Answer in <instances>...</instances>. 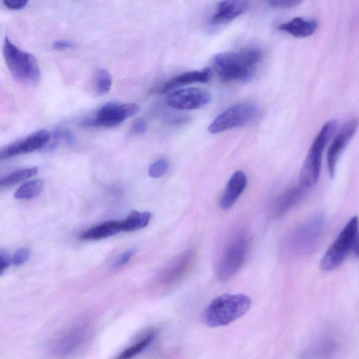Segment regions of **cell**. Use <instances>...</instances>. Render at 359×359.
<instances>
[{
	"instance_id": "cell-1",
	"label": "cell",
	"mask_w": 359,
	"mask_h": 359,
	"mask_svg": "<svg viewBox=\"0 0 359 359\" xmlns=\"http://www.w3.org/2000/svg\"><path fill=\"white\" fill-rule=\"evenodd\" d=\"M262 55L260 49L248 48L218 53L213 57L212 64L224 81H245L251 78Z\"/></svg>"
},
{
	"instance_id": "cell-2",
	"label": "cell",
	"mask_w": 359,
	"mask_h": 359,
	"mask_svg": "<svg viewBox=\"0 0 359 359\" xmlns=\"http://www.w3.org/2000/svg\"><path fill=\"white\" fill-rule=\"evenodd\" d=\"M250 306L251 299L245 294H222L208 305L203 320L210 327L227 325L245 315Z\"/></svg>"
},
{
	"instance_id": "cell-3",
	"label": "cell",
	"mask_w": 359,
	"mask_h": 359,
	"mask_svg": "<svg viewBox=\"0 0 359 359\" xmlns=\"http://www.w3.org/2000/svg\"><path fill=\"white\" fill-rule=\"evenodd\" d=\"M325 217L316 214L297 226L287 238L285 250L295 257L311 255L317 248L325 228Z\"/></svg>"
},
{
	"instance_id": "cell-4",
	"label": "cell",
	"mask_w": 359,
	"mask_h": 359,
	"mask_svg": "<svg viewBox=\"0 0 359 359\" xmlns=\"http://www.w3.org/2000/svg\"><path fill=\"white\" fill-rule=\"evenodd\" d=\"M3 55L12 76L25 84H35L40 79L38 60L32 54L24 51L5 37Z\"/></svg>"
},
{
	"instance_id": "cell-5",
	"label": "cell",
	"mask_w": 359,
	"mask_h": 359,
	"mask_svg": "<svg viewBox=\"0 0 359 359\" xmlns=\"http://www.w3.org/2000/svg\"><path fill=\"white\" fill-rule=\"evenodd\" d=\"M91 325L79 320L59 332L49 345L50 354L57 359H66L77 353L88 342Z\"/></svg>"
},
{
	"instance_id": "cell-6",
	"label": "cell",
	"mask_w": 359,
	"mask_h": 359,
	"mask_svg": "<svg viewBox=\"0 0 359 359\" xmlns=\"http://www.w3.org/2000/svg\"><path fill=\"white\" fill-rule=\"evenodd\" d=\"M337 122L330 120L321 128L313 140L300 171L299 184L306 189L313 186L319 178L323 150L335 130Z\"/></svg>"
},
{
	"instance_id": "cell-7",
	"label": "cell",
	"mask_w": 359,
	"mask_h": 359,
	"mask_svg": "<svg viewBox=\"0 0 359 359\" xmlns=\"http://www.w3.org/2000/svg\"><path fill=\"white\" fill-rule=\"evenodd\" d=\"M359 221L357 216L353 217L340 231L334 242L323 256L320 266L325 271L337 268L351 252L352 245L358 232Z\"/></svg>"
},
{
	"instance_id": "cell-8",
	"label": "cell",
	"mask_w": 359,
	"mask_h": 359,
	"mask_svg": "<svg viewBox=\"0 0 359 359\" xmlns=\"http://www.w3.org/2000/svg\"><path fill=\"white\" fill-rule=\"evenodd\" d=\"M249 243L246 236H239L227 245L216 269V276L221 281L233 277L243 266L248 255Z\"/></svg>"
},
{
	"instance_id": "cell-9",
	"label": "cell",
	"mask_w": 359,
	"mask_h": 359,
	"mask_svg": "<svg viewBox=\"0 0 359 359\" xmlns=\"http://www.w3.org/2000/svg\"><path fill=\"white\" fill-rule=\"evenodd\" d=\"M257 111L251 103L236 104L218 115L208 126V131L215 134L243 126L254 118Z\"/></svg>"
},
{
	"instance_id": "cell-10",
	"label": "cell",
	"mask_w": 359,
	"mask_h": 359,
	"mask_svg": "<svg viewBox=\"0 0 359 359\" xmlns=\"http://www.w3.org/2000/svg\"><path fill=\"white\" fill-rule=\"evenodd\" d=\"M135 103L109 102L102 106L90 119L83 122L84 126L114 127L138 112Z\"/></svg>"
},
{
	"instance_id": "cell-11",
	"label": "cell",
	"mask_w": 359,
	"mask_h": 359,
	"mask_svg": "<svg viewBox=\"0 0 359 359\" xmlns=\"http://www.w3.org/2000/svg\"><path fill=\"white\" fill-rule=\"evenodd\" d=\"M211 95L204 89L189 88L170 93L166 103L172 108L180 110H192L202 108L210 102Z\"/></svg>"
},
{
	"instance_id": "cell-12",
	"label": "cell",
	"mask_w": 359,
	"mask_h": 359,
	"mask_svg": "<svg viewBox=\"0 0 359 359\" xmlns=\"http://www.w3.org/2000/svg\"><path fill=\"white\" fill-rule=\"evenodd\" d=\"M195 257L192 250H187L175 257L160 273L159 284L168 287L180 281L191 269Z\"/></svg>"
},
{
	"instance_id": "cell-13",
	"label": "cell",
	"mask_w": 359,
	"mask_h": 359,
	"mask_svg": "<svg viewBox=\"0 0 359 359\" xmlns=\"http://www.w3.org/2000/svg\"><path fill=\"white\" fill-rule=\"evenodd\" d=\"M339 348V341L335 336L323 334L306 345L299 359H334Z\"/></svg>"
},
{
	"instance_id": "cell-14",
	"label": "cell",
	"mask_w": 359,
	"mask_h": 359,
	"mask_svg": "<svg viewBox=\"0 0 359 359\" xmlns=\"http://www.w3.org/2000/svg\"><path fill=\"white\" fill-rule=\"evenodd\" d=\"M358 126V121L351 118L340 128L328 148L327 154V168L331 177L335 173L338 159L348 143L355 135Z\"/></svg>"
},
{
	"instance_id": "cell-15",
	"label": "cell",
	"mask_w": 359,
	"mask_h": 359,
	"mask_svg": "<svg viewBox=\"0 0 359 359\" xmlns=\"http://www.w3.org/2000/svg\"><path fill=\"white\" fill-rule=\"evenodd\" d=\"M50 133L46 130H38L22 139L6 146L1 151V158L29 153L43 148L48 142Z\"/></svg>"
},
{
	"instance_id": "cell-16",
	"label": "cell",
	"mask_w": 359,
	"mask_h": 359,
	"mask_svg": "<svg viewBox=\"0 0 359 359\" xmlns=\"http://www.w3.org/2000/svg\"><path fill=\"white\" fill-rule=\"evenodd\" d=\"M307 189L299 184L283 191L270 205V217L277 218L285 215L302 201Z\"/></svg>"
},
{
	"instance_id": "cell-17",
	"label": "cell",
	"mask_w": 359,
	"mask_h": 359,
	"mask_svg": "<svg viewBox=\"0 0 359 359\" xmlns=\"http://www.w3.org/2000/svg\"><path fill=\"white\" fill-rule=\"evenodd\" d=\"M248 6L246 1H220L210 18L212 25L226 24L243 14Z\"/></svg>"
},
{
	"instance_id": "cell-18",
	"label": "cell",
	"mask_w": 359,
	"mask_h": 359,
	"mask_svg": "<svg viewBox=\"0 0 359 359\" xmlns=\"http://www.w3.org/2000/svg\"><path fill=\"white\" fill-rule=\"evenodd\" d=\"M247 185V177L241 170L235 172L229 180L220 198V206L224 210L231 208L240 197Z\"/></svg>"
},
{
	"instance_id": "cell-19",
	"label": "cell",
	"mask_w": 359,
	"mask_h": 359,
	"mask_svg": "<svg viewBox=\"0 0 359 359\" xmlns=\"http://www.w3.org/2000/svg\"><path fill=\"white\" fill-rule=\"evenodd\" d=\"M210 78V70L208 68L200 71L184 72L173 77L165 83L161 89V93H165L176 88L193 83H206Z\"/></svg>"
},
{
	"instance_id": "cell-20",
	"label": "cell",
	"mask_w": 359,
	"mask_h": 359,
	"mask_svg": "<svg viewBox=\"0 0 359 359\" xmlns=\"http://www.w3.org/2000/svg\"><path fill=\"white\" fill-rule=\"evenodd\" d=\"M318 22L314 20H306L296 17L290 21L279 25L278 29L285 32L296 38H305L314 34Z\"/></svg>"
},
{
	"instance_id": "cell-21",
	"label": "cell",
	"mask_w": 359,
	"mask_h": 359,
	"mask_svg": "<svg viewBox=\"0 0 359 359\" xmlns=\"http://www.w3.org/2000/svg\"><path fill=\"white\" fill-rule=\"evenodd\" d=\"M122 230L121 221H107L83 232L80 237L85 240H99L114 236Z\"/></svg>"
},
{
	"instance_id": "cell-22",
	"label": "cell",
	"mask_w": 359,
	"mask_h": 359,
	"mask_svg": "<svg viewBox=\"0 0 359 359\" xmlns=\"http://www.w3.org/2000/svg\"><path fill=\"white\" fill-rule=\"evenodd\" d=\"M156 337V330H150L121 351L114 359H133L147 348Z\"/></svg>"
},
{
	"instance_id": "cell-23",
	"label": "cell",
	"mask_w": 359,
	"mask_h": 359,
	"mask_svg": "<svg viewBox=\"0 0 359 359\" xmlns=\"http://www.w3.org/2000/svg\"><path fill=\"white\" fill-rule=\"evenodd\" d=\"M151 215L148 212L134 210L122 222L123 231H133L142 229L148 225Z\"/></svg>"
},
{
	"instance_id": "cell-24",
	"label": "cell",
	"mask_w": 359,
	"mask_h": 359,
	"mask_svg": "<svg viewBox=\"0 0 359 359\" xmlns=\"http://www.w3.org/2000/svg\"><path fill=\"white\" fill-rule=\"evenodd\" d=\"M44 182L41 179L30 180L21 185L14 194L18 199H31L37 197L43 191Z\"/></svg>"
},
{
	"instance_id": "cell-25",
	"label": "cell",
	"mask_w": 359,
	"mask_h": 359,
	"mask_svg": "<svg viewBox=\"0 0 359 359\" xmlns=\"http://www.w3.org/2000/svg\"><path fill=\"white\" fill-rule=\"evenodd\" d=\"M38 169L36 167L24 168L15 170L1 179V186H9L15 184L37 174Z\"/></svg>"
},
{
	"instance_id": "cell-26",
	"label": "cell",
	"mask_w": 359,
	"mask_h": 359,
	"mask_svg": "<svg viewBox=\"0 0 359 359\" xmlns=\"http://www.w3.org/2000/svg\"><path fill=\"white\" fill-rule=\"evenodd\" d=\"M95 86L100 95L107 93L111 87L112 79L109 72L104 69H100L95 74Z\"/></svg>"
},
{
	"instance_id": "cell-27",
	"label": "cell",
	"mask_w": 359,
	"mask_h": 359,
	"mask_svg": "<svg viewBox=\"0 0 359 359\" xmlns=\"http://www.w3.org/2000/svg\"><path fill=\"white\" fill-rule=\"evenodd\" d=\"M169 168V163L165 158H160L154 162L149 168V175L154 178L164 175Z\"/></svg>"
},
{
	"instance_id": "cell-28",
	"label": "cell",
	"mask_w": 359,
	"mask_h": 359,
	"mask_svg": "<svg viewBox=\"0 0 359 359\" xmlns=\"http://www.w3.org/2000/svg\"><path fill=\"white\" fill-rule=\"evenodd\" d=\"M31 252L27 248H21L18 250L12 259L14 265L20 266L25 263L30 257Z\"/></svg>"
},
{
	"instance_id": "cell-29",
	"label": "cell",
	"mask_w": 359,
	"mask_h": 359,
	"mask_svg": "<svg viewBox=\"0 0 359 359\" xmlns=\"http://www.w3.org/2000/svg\"><path fill=\"white\" fill-rule=\"evenodd\" d=\"M302 3L299 0H271L269 5L277 9H287L298 6Z\"/></svg>"
},
{
	"instance_id": "cell-30",
	"label": "cell",
	"mask_w": 359,
	"mask_h": 359,
	"mask_svg": "<svg viewBox=\"0 0 359 359\" xmlns=\"http://www.w3.org/2000/svg\"><path fill=\"white\" fill-rule=\"evenodd\" d=\"M135 252L136 250L135 249H131L123 253L115 262L114 268L116 269H120L123 268L129 262V261L131 259V258L133 257Z\"/></svg>"
},
{
	"instance_id": "cell-31",
	"label": "cell",
	"mask_w": 359,
	"mask_h": 359,
	"mask_svg": "<svg viewBox=\"0 0 359 359\" xmlns=\"http://www.w3.org/2000/svg\"><path fill=\"white\" fill-rule=\"evenodd\" d=\"M148 128L147 121L144 118H138L133 123L130 130L134 134H142Z\"/></svg>"
},
{
	"instance_id": "cell-32",
	"label": "cell",
	"mask_w": 359,
	"mask_h": 359,
	"mask_svg": "<svg viewBox=\"0 0 359 359\" xmlns=\"http://www.w3.org/2000/svg\"><path fill=\"white\" fill-rule=\"evenodd\" d=\"M3 4L8 8L18 10L24 8L28 3L27 0H4Z\"/></svg>"
},
{
	"instance_id": "cell-33",
	"label": "cell",
	"mask_w": 359,
	"mask_h": 359,
	"mask_svg": "<svg viewBox=\"0 0 359 359\" xmlns=\"http://www.w3.org/2000/svg\"><path fill=\"white\" fill-rule=\"evenodd\" d=\"M52 46L55 50H61L72 48L74 46V44L69 41L57 40L53 42Z\"/></svg>"
},
{
	"instance_id": "cell-34",
	"label": "cell",
	"mask_w": 359,
	"mask_h": 359,
	"mask_svg": "<svg viewBox=\"0 0 359 359\" xmlns=\"http://www.w3.org/2000/svg\"><path fill=\"white\" fill-rule=\"evenodd\" d=\"M11 259L8 255L6 252L1 253V275H2L6 269L9 266Z\"/></svg>"
},
{
	"instance_id": "cell-35",
	"label": "cell",
	"mask_w": 359,
	"mask_h": 359,
	"mask_svg": "<svg viewBox=\"0 0 359 359\" xmlns=\"http://www.w3.org/2000/svg\"><path fill=\"white\" fill-rule=\"evenodd\" d=\"M351 252L359 258V231L354 238Z\"/></svg>"
}]
</instances>
